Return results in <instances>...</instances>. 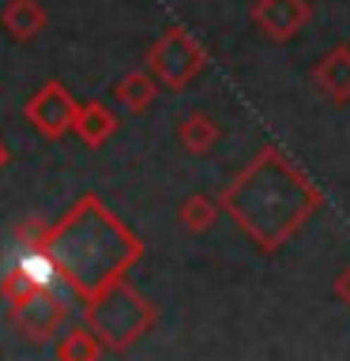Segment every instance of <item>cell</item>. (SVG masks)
<instances>
[{"mask_svg": "<svg viewBox=\"0 0 350 361\" xmlns=\"http://www.w3.org/2000/svg\"><path fill=\"white\" fill-rule=\"evenodd\" d=\"M222 207L260 252H279L324 207V196L279 147H264L222 192Z\"/></svg>", "mask_w": 350, "mask_h": 361, "instance_id": "6da1fadb", "label": "cell"}, {"mask_svg": "<svg viewBox=\"0 0 350 361\" xmlns=\"http://www.w3.org/2000/svg\"><path fill=\"white\" fill-rule=\"evenodd\" d=\"M313 4L309 0H256L253 4V23L256 30L271 42H290L309 27Z\"/></svg>", "mask_w": 350, "mask_h": 361, "instance_id": "7a4b0ae2", "label": "cell"}, {"mask_svg": "<svg viewBox=\"0 0 350 361\" xmlns=\"http://www.w3.org/2000/svg\"><path fill=\"white\" fill-rule=\"evenodd\" d=\"M155 68L162 72L166 83L185 87L188 79L203 68V49L188 38L185 30H169V38L158 45V53H155Z\"/></svg>", "mask_w": 350, "mask_h": 361, "instance_id": "3957f363", "label": "cell"}, {"mask_svg": "<svg viewBox=\"0 0 350 361\" xmlns=\"http://www.w3.org/2000/svg\"><path fill=\"white\" fill-rule=\"evenodd\" d=\"M313 87L335 106L350 102V45H332L313 68Z\"/></svg>", "mask_w": 350, "mask_h": 361, "instance_id": "277c9868", "label": "cell"}, {"mask_svg": "<svg viewBox=\"0 0 350 361\" xmlns=\"http://www.w3.org/2000/svg\"><path fill=\"white\" fill-rule=\"evenodd\" d=\"M219 135H222L219 124H215L207 113H196V117H188L185 128H181V143H185L192 154H203V151H211V147L219 143Z\"/></svg>", "mask_w": 350, "mask_h": 361, "instance_id": "5b68a950", "label": "cell"}, {"mask_svg": "<svg viewBox=\"0 0 350 361\" xmlns=\"http://www.w3.org/2000/svg\"><path fill=\"white\" fill-rule=\"evenodd\" d=\"M19 275H23L27 286H53V282H56V267H53L49 256L27 252V256L19 259Z\"/></svg>", "mask_w": 350, "mask_h": 361, "instance_id": "8992f818", "label": "cell"}, {"mask_svg": "<svg viewBox=\"0 0 350 361\" xmlns=\"http://www.w3.org/2000/svg\"><path fill=\"white\" fill-rule=\"evenodd\" d=\"M181 214H185V226H188V230H207V226L215 222V214H219V207H215V203L207 200V196H196V200H188L185 203V211H181Z\"/></svg>", "mask_w": 350, "mask_h": 361, "instance_id": "52a82bcc", "label": "cell"}, {"mask_svg": "<svg viewBox=\"0 0 350 361\" xmlns=\"http://www.w3.org/2000/svg\"><path fill=\"white\" fill-rule=\"evenodd\" d=\"M335 298H339V301H343L346 309H350V264H346V267L335 275Z\"/></svg>", "mask_w": 350, "mask_h": 361, "instance_id": "ba28073f", "label": "cell"}]
</instances>
